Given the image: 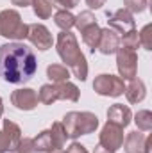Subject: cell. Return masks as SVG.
Segmentation results:
<instances>
[{"instance_id": "cell-3", "label": "cell", "mask_w": 152, "mask_h": 153, "mask_svg": "<svg viewBox=\"0 0 152 153\" xmlns=\"http://www.w3.org/2000/svg\"><path fill=\"white\" fill-rule=\"evenodd\" d=\"M61 123L66 130L68 139H77L81 135H90L99 128V117L93 112H88V111H84V112H77V111L66 112Z\"/></svg>"}, {"instance_id": "cell-35", "label": "cell", "mask_w": 152, "mask_h": 153, "mask_svg": "<svg viewBox=\"0 0 152 153\" xmlns=\"http://www.w3.org/2000/svg\"><path fill=\"white\" fill-rule=\"evenodd\" d=\"M50 153H66V152H63V150H56V152H50Z\"/></svg>"}, {"instance_id": "cell-26", "label": "cell", "mask_w": 152, "mask_h": 153, "mask_svg": "<svg viewBox=\"0 0 152 153\" xmlns=\"http://www.w3.org/2000/svg\"><path fill=\"white\" fill-rule=\"evenodd\" d=\"M138 36H140V46H143L145 50H152V25L150 23H147L140 32H138Z\"/></svg>"}, {"instance_id": "cell-13", "label": "cell", "mask_w": 152, "mask_h": 153, "mask_svg": "<svg viewBox=\"0 0 152 153\" xmlns=\"http://www.w3.org/2000/svg\"><path fill=\"white\" fill-rule=\"evenodd\" d=\"M150 146H152V135H143L138 130L129 132L127 137L123 139L125 153H150Z\"/></svg>"}, {"instance_id": "cell-23", "label": "cell", "mask_w": 152, "mask_h": 153, "mask_svg": "<svg viewBox=\"0 0 152 153\" xmlns=\"http://www.w3.org/2000/svg\"><path fill=\"white\" fill-rule=\"evenodd\" d=\"M134 123L140 132H150L152 130V112L150 111H138L134 114Z\"/></svg>"}, {"instance_id": "cell-25", "label": "cell", "mask_w": 152, "mask_h": 153, "mask_svg": "<svg viewBox=\"0 0 152 153\" xmlns=\"http://www.w3.org/2000/svg\"><path fill=\"white\" fill-rule=\"evenodd\" d=\"M93 23H97L93 13H91V11H82V13H79L75 16V25H74V27H77L79 30H84L86 27H90V25H93Z\"/></svg>"}, {"instance_id": "cell-9", "label": "cell", "mask_w": 152, "mask_h": 153, "mask_svg": "<svg viewBox=\"0 0 152 153\" xmlns=\"http://www.w3.org/2000/svg\"><path fill=\"white\" fill-rule=\"evenodd\" d=\"M99 144L111 150V152L120 150L123 146V128L111 123V121H108L102 126L100 134H99Z\"/></svg>"}, {"instance_id": "cell-6", "label": "cell", "mask_w": 152, "mask_h": 153, "mask_svg": "<svg viewBox=\"0 0 152 153\" xmlns=\"http://www.w3.org/2000/svg\"><path fill=\"white\" fill-rule=\"evenodd\" d=\"M93 91L100 96H122L123 91H125V84L120 76L111 75V73H102V75L95 76V82H93Z\"/></svg>"}, {"instance_id": "cell-8", "label": "cell", "mask_w": 152, "mask_h": 153, "mask_svg": "<svg viewBox=\"0 0 152 153\" xmlns=\"http://www.w3.org/2000/svg\"><path fill=\"white\" fill-rule=\"evenodd\" d=\"M20 141H22V128L11 119H4L0 128V153L13 152Z\"/></svg>"}, {"instance_id": "cell-17", "label": "cell", "mask_w": 152, "mask_h": 153, "mask_svg": "<svg viewBox=\"0 0 152 153\" xmlns=\"http://www.w3.org/2000/svg\"><path fill=\"white\" fill-rule=\"evenodd\" d=\"M81 34H82L84 45L95 53V52H97V46H99V39H100V27H99L97 23H93V25L86 27L84 30H81Z\"/></svg>"}, {"instance_id": "cell-7", "label": "cell", "mask_w": 152, "mask_h": 153, "mask_svg": "<svg viewBox=\"0 0 152 153\" xmlns=\"http://www.w3.org/2000/svg\"><path fill=\"white\" fill-rule=\"evenodd\" d=\"M116 68L122 80H132L138 73V53L134 50L120 46L116 50Z\"/></svg>"}, {"instance_id": "cell-14", "label": "cell", "mask_w": 152, "mask_h": 153, "mask_svg": "<svg viewBox=\"0 0 152 153\" xmlns=\"http://www.w3.org/2000/svg\"><path fill=\"white\" fill-rule=\"evenodd\" d=\"M120 48V36L113 29H100V39H99V46L97 50L102 55H111L116 53V50Z\"/></svg>"}, {"instance_id": "cell-20", "label": "cell", "mask_w": 152, "mask_h": 153, "mask_svg": "<svg viewBox=\"0 0 152 153\" xmlns=\"http://www.w3.org/2000/svg\"><path fill=\"white\" fill-rule=\"evenodd\" d=\"M70 70L65 66V64H50L47 68V76L54 82V84H59V82H68L70 78Z\"/></svg>"}, {"instance_id": "cell-4", "label": "cell", "mask_w": 152, "mask_h": 153, "mask_svg": "<svg viewBox=\"0 0 152 153\" xmlns=\"http://www.w3.org/2000/svg\"><path fill=\"white\" fill-rule=\"evenodd\" d=\"M66 139H68V135H66L63 123L56 121V123H52V126L48 130L39 132L38 137L32 141H34V150L38 153H50L56 150H63Z\"/></svg>"}, {"instance_id": "cell-29", "label": "cell", "mask_w": 152, "mask_h": 153, "mask_svg": "<svg viewBox=\"0 0 152 153\" xmlns=\"http://www.w3.org/2000/svg\"><path fill=\"white\" fill-rule=\"evenodd\" d=\"M81 0H50V4L57 9H65V11H72L74 7L79 5Z\"/></svg>"}, {"instance_id": "cell-11", "label": "cell", "mask_w": 152, "mask_h": 153, "mask_svg": "<svg viewBox=\"0 0 152 153\" xmlns=\"http://www.w3.org/2000/svg\"><path fill=\"white\" fill-rule=\"evenodd\" d=\"M27 39L31 41L32 46H36L41 52L52 48V45H54V38H52L50 30L43 23H31L29 32H27Z\"/></svg>"}, {"instance_id": "cell-32", "label": "cell", "mask_w": 152, "mask_h": 153, "mask_svg": "<svg viewBox=\"0 0 152 153\" xmlns=\"http://www.w3.org/2000/svg\"><path fill=\"white\" fill-rule=\"evenodd\" d=\"M13 2V5H18V7H27V5H31L34 0H11Z\"/></svg>"}, {"instance_id": "cell-2", "label": "cell", "mask_w": 152, "mask_h": 153, "mask_svg": "<svg viewBox=\"0 0 152 153\" xmlns=\"http://www.w3.org/2000/svg\"><path fill=\"white\" fill-rule=\"evenodd\" d=\"M56 48H57V55L61 57L65 66L70 70V73L81 82H84L88 76V62L84 53L79 48L75 36L70 30H61L56 39Z\"/></svg>"}, {"instance_id": "cell-31", "label": "cell", "mask_w": 152, "mask_h": 153, "mask_svg": "<svg viewBox=\"0 0 152 153\" xmlns=\"http://www.w3.org/2000/svg\"><path fill=\"white\" fill-rule=\"evenodd\" d=\"M106 2H108V0H86V5H88L90 9H100Z\"/></svg>"}, {"instance_id": "cell-18", "label": "cell", "mask_w": 152, "mask_h": 153, "mask_svg": "<svg viewBox=\"0 0 152 153\" xmlns=\"http://www.w3.org/2000/svg\"><path fill=\"white\" fill-rule=\"evenodd\" d=\"M57 93H59V100H66V102H74V103L79 102V98H81L79 87L72 82H59Z\"/></svg>"}, {"instance_id": "cell-15", "label": "cell", "mask_w": 152, "mask_h": 153, "mask_svg": "<svg viewBox=\"0 0 152 153\" xmlns=\"http://www.w3.org/2000/svg\"><path fill=\"white\" fill-rule=\"evenodd\" d=\"M108 121H111L114 125L125 128L131 121H132V112L127 105L123 103H114L108 109Z\"/></svg>"}, {"instance_id": "cell-34", "label": "cell", "mask_w": 152, "mask_h": 153, "mask_svg": "<svg viewBox=\"0 0 152 153\" xmlns=\"http://www.w3.org/2000/svg\"><path fill=\"white\" fill-rule=\"evenodd\" d=\"M4 114V102H2V98H0V117Z\"/></svg>"}, {"instance_id": "cell-10", "label": "cell", "mask_w": 152, "mask_h": 153, "mask_svg": "<svg viewBox=\"0 0 152 153\" xmlns=\"http://www.w3.org/2000/svg\"><path fill=\"white\" fill-rule=\"evenodd\" d=\"M108 27L116 30L118 34H125L136 29V22L132 13H129L127 9H118L113 13H108Z\"/></svg>"}, {"instance_id": "cell-24", "label": "cell", "mask_w": 152, "mask_h": 153, "mask_svg": "<svg viewBox=\"0 0 152 153\" xmlns=\"http://www.w3.org/2000/svg\"><path fill=\"white\" fill-rule=\"evenodd\" d=\"M120 46L123 48H129V50H138L140 48V36H138V30H129L123 34V38H120Z\"/></svg>"}, {"instance_id": "cell-19", "label": "cell", "mask_w": 152, "mask_h": 153, "mask_svg": "<svg viewBox=\"0 0 152 153\" xmlns=\"http://www.w3.org/2000/svg\"><path fill=\"white\" fill-rule=\"evenodd\" d=\"M38 100L39 103L43 105H52L54 102L59 100V93H57V84H43L39 87V93H38Z\"/></svg>"}, {"instance_id": "cell-21", "label": "cell", "mask_w": 152, "mask_h": 153, "mask_svg": "<svg viewBox=\"0 0 152 153\" xmlns=\"http://www.w3.org/2000/svg\"><path fill=\"white\" fill-rule=\"evenodd\" d=\"M54 23H56L61 30H70V29L75 25V16H74L70 11L57 9L56 14H54Z\"/></svg>"}, {"instance_id": "cell-16", "label": "cell", "mask_w": 152, "mask_h": 153, "mask_svg": "<svg viewBox=\"0 0 152 153\" xmlns=\"http://www.w3.org/2000/svg\"><path fill=\"white\" fill-rule=\"evenodd\" d=\"M123 93H125L129 103H140V102H143L145 96H147V87H145L143 80L132 78V80H129V84L125 85V91H123Z\"/></svg>"}, {"instance_id": "cell-33", "label": "cell", "mask_w": 152, "mask_h": 153, "mask_svg": "<svg viewBox=\"0 0 152 153\" xmlns=\"http://www.w3.org/2000/svg\"><path fill=\"white\" fill-rule=\"evenodd\" d=\"M93 153H114V152L108 150V148H104V146H100V144H97L95 150H93Z\"/></svg>"}, {"instance_id": "cell-5", "label": "cell", "mask_w": 152, "mask_h": 153, "mask_svg": "<svg viewBox=\"0 0 152 153\" xmlns=\"http://www.w3.org/2000/svg\"><path fill=\"white\" fill-rule=\"evenodd\" d=\"M29 25L23 23L20 13L16 9H4L0 11V36L13 41L27 39Z\"/></svg>"}, {"instance_id": "cell-22", "label": "cell", "mask_w": 152, "mask_h": 153, "mask_svg": "<svg viewBox=\"0 0 152 153\" xmlns=\"http://www.w3.org/2000/svg\"><path fill=\"white\" fill-rule=\"evenodd\" d=\"M31 5H32L34 14L38 16L39 20H48V18L52 16V9H54V5L50 4V0H34Z\"/></svg>"}, {"instance_id": "cell-30", "label": "cell", "mask_w": 152, "mask_h": 153, "mask_svg": "<svg viewBox=\"0 0 152 153\" xmlns=\"http://www.w3.org/2000/svg\"><path fill=\"white\" fill-rule=\"evenodd\" d=\"M66 153H88V150H86V146H82L81 143H72V144L68 146Z\"/></svg>"}, {"instance_id": "cell-27", "label": "cell", "mask_w": 152, "mask_h": 153, "mask_svg": "<svg viewBox=\"0 0 152 153\" xmlns=\"http://www.w3.org/2000/svg\"><path fill=\"white\" fill-rule=\"evenodd\" d=\"M147 2L149 0H123V9L129 13H143L147 9Z\"/></svg>"}, {"instance_id": "cell-28", "label": "cell", "mask_w": 152, "mask_h": 153, "mask_svg": "<svg viewBox=\"0 0 152 153\" xmlns=\"http://www.w3.org/2000/svg\"><path fill=\"white\" fill-rule=\"evenodd\" d=\"M14 153H36V150H34V141L31 137H22V141L14 148Z\"/></svg>"}, {"instance_id": "cell-1", "label": "cell", "mask_w": 152, "mask_h": 153, "mask_svg": "<svg viewBox=\"0 0 152 153\" xmlns=\"http://www.w3.org/2000/svg\"><path fill=\"white\" fill-rule=\"evenodd\" d=\"M38 71V59L34 52L20 43H5L0 46V76L9 84H25Z\"/></svg>"}, {"instance_id": "cell-12", "label": "cell", "mask_w": 152, "mask_h": 153, "mask_svg": "<svg viewBox=\"0 0 152 153\" xmlns=\"http://www.w3.org/2000/svg\"><path fill=\"white\" fill-rule=\"evenodd\" d=\"M11 103L18 109V111H34L38 107V93L31 87H20L16 91H13L11 94Z\"/></svg>"}]
</instances>
